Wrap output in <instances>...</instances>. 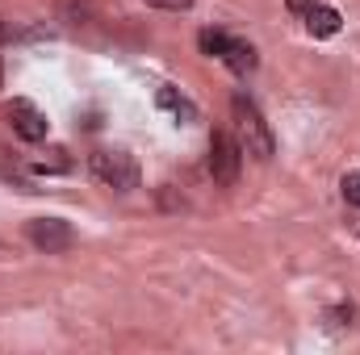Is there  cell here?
I'll use <instances>...</instances> for the list:
<instances>
[{
	"label": "cell",
	"instance_id": "7c38bea8",
	"mask_svg": "<svg viewBox=\"0 0 360 355\" xmlns=\"http://www.w3.org/2000/svg\"><path fill=\"white\" fill-rule=\"evenodd\" d=\"M340 192H344L348 205H356L360 209V172H348V176L340 180Z\"/></svg>",
	"mask_w": 360,
	"mask_h": 355
},
{
	"label": "cell",
	"instance_id": "9a60e30c",
	"mask_svg": "<svg viewBox=\"0 0 360 355\" xmlns=\"http://www.w3.org/2000/svg\"><path fill=\"white\" fill-rule=\"evenodd\" d=\"M285 4H289V13H302V17H306V13H310L319 0H285Z\"/></svg>",
	"mask_w": 360,
	"mask_h": 355
},
{
	"label": "cell",
	"instance_id": "30bf717a",
	"mask_svg": "<svg viewBox=\"0 0 360 355\" xmlns=\"http://www.w3.org/2000/svg\"><path fill=\"white\" fill-rule=\"evenodd\" d=\"M89 13H92L89 0H63V4H59V17H63L68 25H84V21H89Z\"/></svg>",
	"mask_w": 360,
	"mask_h": 355
},
{
	"label": "cell",
	"instance_id": "ba28073f",
	"mask_svg": "<svg viewBox=\"0 0 360 355\" xmlns=\"http://www.w3.org/2000/svg\"><path fill=\"white\" fill-rule=\"evenodd\" d=\"M155 100H160V109H168V113L176 117L180 126H193V121H197V109H193V100H188V96H180L172 84H164V88L155 92Z\"/></svg>",
	"mask_w": 360,
	"mask_h": 355
},
{
	"label": "cell",
	"instance_id": "8992f818",
	"mask_svg": "<svg viewBox=\"0 0 360 355\" xmlns=\"http://www.w3.org/2000/svg\"><path fill=\"white\" fill-rule=\"evenodd\" d=\"M340 25H344V17H340V8H331V4H314V8L306 13V29H310L314 38H331V34H340Z\"/></svg>",
	"mask_w": 360,
	"mask_h": 355
},
{
	"label": "cell",
	"instance_id": "277c9868",
	"mask_svg": "<svg viewBox=\"0 0 360 355\" xmlns=\"http://www.w3.org/2000/svg\"><path fill=\"white\" fill-rule=\"evenodd\" d=\"M30 243L38 251H46V255H59V251H68L76 243V230L63 217H34L30 222Z\"/></svg>",
	"mask_w": 360,
	"mask_h": 355
},
{
	"label": "cell",
	"instance_id": "8fae6325",
	"mask_svg": "<svg viewBox=\"0 0 360 355\" xmlns=\"http://www.w3.org/2000/svg\"><path fill=\"white\" fill-rule=\"evenodd\" d=\"M72 168V159H68V151L63 147H51L46 151V159H38L34 163V172H68Z\"/></svg>",
	"mask_w": 360,
	"mask_h": 355
},
{
	"label": "cell",
	"instance_id": "5b68a950",
	"mask_svg": "<svg viewBox=\"0 0 360 355\" xmlns=\"http://www.w3.org/2000/svg\"><path fill=\"white\" fill-rule=\"evenodd\" d=\"M8 126H13V134L21 138V142H42L46 138V113H38L30 100H13L8 105Z\"/></svg>",
	"mask_w": 360,
	"mask_h": 355
},
{
	"label": "cell",
	"instance_id": "2e32d148",
	"mask_svg": "<svg viewBox=\"0 0 360 355\" xmlns=\"http://www.w3.org/2000/svg\"><path fill=\"white\" fill-rule=\"evenodd\" d=\"M352 234L360 239V217H352Z\"/></svg>",
	"mask_w": 360,
	"mask_h": 355
},
{
	"label": "cell",
	"instance_id": "7a4b0ae2",
	"mask_svg": "<svg viewBox=\"0 0 360 355\" xmlns=\"http://www.w3.org/2000/svg\"><path fill=\"white\" fill-rule=\"evenodd\" d=\"M89 168L105 188H117V192L139 188V163H134L126 151H92Z\"/></svg>",
	"mask_w": 360,
	"mask_h": 355
},
{
	"label": "cell",
	"instance_id": "9c48e42d",
	"mask_svg": "<svg viewBox=\"0 0 360 355\" xmlns=\"http://www.w3.org/2000/svg\"><path fill=\"white\" fill-rule=\"evenodd\" d=\"M197 46H201V55H210V59H222V55H226V46H231V34H222V29L205 25V29L197 34Z\"/></svg>",
	"mask_w": 360,
	"mask_h": 355
},
{
	"label": "cell",
	"instance_id": "5bb4252c",
	"mask_svg": "<svg viewBox=\"0 0 360 355\" xmlns=\"http://www.w3.org/2000/svg\"><path fill=\"white\" fill-rule=\"evenodd\" d=\"M352 314H356V309H352V305H335V309H331V314H327V318H331V322H340V326H344V322H352Z\"/></svg>",
	"mask_w": 360,
	"mask_h": 355
},
{
	"label": "cell",
	"instance_id": "3957f363",
	"mask_svg": "<svg viewBox=\"0 0 360 355\" xmlns=\"http://www.w3.org/2000/svg\"><path fill=\"white\" fill-rule=\"evenodd\" d=\"M239 168H243V147H239V138H231V134H214L210 138V176L218 180V184H235L239 180Z\"/></svg>",
	"mask_w": 360,
	"mask_h": 355
},
{
	"label": "cell",
	"instance_id": "e0dca14e",
	"mask_svg": "<svg viewBox=\"0 0 360 355\" xmlns=\"http://www.w3.org/2000/svg\"><path fill=\"white\" fill-rule=\"evenodd\" d=\"M0 84H4V63H0Z\"/></svg>",
	"mask_w": 360,
	"mask_h": 355
},
{
	"label": "cell",
	"instance_id": "ac0fdd59",
	"mask_svg": "<svg viewBox=\"0 0 360 355\" xmlns=\"http://www.w3.org/2000/svg\"><path fill=\"white\" fill-rule=\"evenodd\" d=\"M0 42H4V21H0Z\"/></svg>",
	"mask_w": 360,
	"mask_h": 355
},
{
	"label": "cell",
	"instance_id": "6da1fadb",
	"mask_svg": "<svg viewBox=\"0 0 360 355\" xmlns=\"http://www.w3.org/2000/svg\"><path fill=\"white\" fill-rule=\"evenodd\" d=\"M231 113H235V130H239V147H243V155H252V159H272V130L264 126V117H260V109L243 96V92H235V100H231Z\"/></svg>",
	"mask_w": 360,
	"mask_h": 355
},
{
	"label": "cell",
	"instance_id": "4fadbf2b",
	"mask_svg": "<svg viewBox=\"0 0 360 355\" xmlns=\"http://www.w3.org/2000/svg\"><path fill=\"white\" fill-rule=\"evenodd\" d=\"M151 8H168V13H184V8H193V0H147Z\"/></svg>",
	"mask_w": 360,
	"mask_h": 355
},
{
	"label": "cell",
	"instance_id": "52a82bcc",
	"mask_svg": "<svg viewBox=\"0 0 360 355\" xmlns=\"http://www.w3.org/2000/svg\"><path fill=\"white\" fill-rule=\"evenodd\" d=\"M222 63H226L235 76H252L260 59H256V46H252V42H243V38H231V46H226Z\"/></svg>",
	"mask_w": 360,
	"mask_h": 355
}]
</instances>
